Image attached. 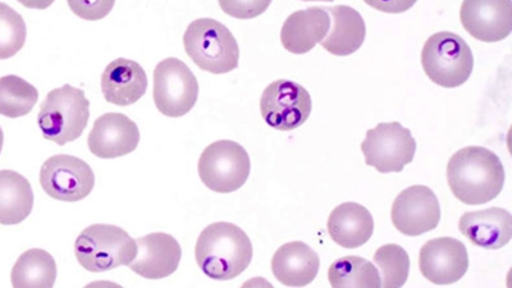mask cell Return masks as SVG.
<instances>
[{
    "label": "cell",
    "instance_id": "17",
    "mask_svg": "<svg viewBox=\"0 0 512 288\" xmlns=\"http://www.w3.org/2000/svg\"><path fill=\"white\" fill-rule=\"evenodd\" d=\"M459 230L475 246L498 250L511 241L512 217L502 208L468 212L461 216Z\"/></svg>",
    "mask_w": 512,
    "mask_h": 288
},
{
    "label": "cell",
    "instance_id": "27",
    "mask_svg": "<svg viewBox=\"0 0 512 288\" xmlns=\"http://www.w3.org/2000/svg\"><path fill=\"white\" fill-rule=\"evenodd\" d=\"M373 260L381 271L383 287H402L408 281L410 258L401 246L384 245L376 251Z\"/></svg>",
    "mask_w": 512,
    "mask_h": 288
},
{
    "label": "cell",
    "instance_id": "6",
    "mask_svg": "<svg viewBox=\"0 0 512 288\" xmlns=\"http://www.w3.org/2000/svg\"><path fill=\"white\" fill-rule=\"evenodd\" d=\"M425 75L446 89L459 88L472 76V49L461 36L442 31L425 41L422 52Z\"/></svg>",
    "mask_w": 512,
    "mask_h": 288
},
{
    "label": "cell",
    "instance_id": "21",
    "mask_svg": "<svg viewBox=\"0 0 512 288\" xmlns=\"http://www.w3.org/2000/svg\"><path fill=\"white\" fill-rule=\"evenodd\" d=\"M328 233L338 246L358 249L367 244L374 232L372 214L358 203H344L328 218Z\"/></svg>",
    "mask_w": 512,
    "mask_h": 288
},
{
    "label": "cell",
    "instance_id": "28",
    "mask_svg": "<svg viewBox=\"0 0 512 288\" xmlns=\"http://www.w3.org/2000/svg\"><path fill=\"white\" fill-rule=\"evenodd\" d=\"M26 24L20 13L0 3V61L15 57L26 43Z\"/></svg>",
    "mask_w": 512,
    "mask_h": 288
},
{
    "label": "cell",
    "instance_id": "18",
    "mask_svg": "<svg viewBox=\"0 0 512 288\" xmlns=\"http://www.w3.org/2000/svg\"><path fill=\"white\" fill-rule=\"evenodd\" d=\"M148 89V76L139 63L118 58L108 64L102 75V91L108 103L118 107L139 102Z\"/></svg>",
    "mask_w": 512,
    "mask_h": 288
},
{
    "label": "cell",
    "instance_id": "33",
    "mask_svg": "<svg viewBox=\"0 0 512 288\" xmlns=\"http://www.w3.org/2000/svg\"><path fill=\"white\" fill-rule=\"evenodd\" d=\"M3 144H4V135H3L2 128H0V153H2Z\"/></svg>",
    "mask_w": 512,
    "mask_h": 288
},
{
    "label": "cell",
    "instance_id": "16",
    "mask_svg": "<svg viewBox=\"0 0 512 288\" xmlns=\"http://www.w3.org/2000/svg\"><path fill=\"white\" fill-rule=\"evenodd\" d=\"M137 255L128 268L146 280H162L178 269L182 258L180 244L168 233H150L136 240Z\"/></svg>",
    "mask_w": 512,
    "mask_h": 288
},
{
    "label": "cell",
    "instance_id": "7",
    "mask_svg": "<svg viewBox=\"0 0 512 288\" xmlns=\"http://www.w3.org/2000/svg\"><path fill=\"white\" fill-rule=\"evenodd\" d=\"M251 162L248 152L231 140L216 141L200 155V180L209 190L231 194L246 184Z\"/></svg>",
    "mask_w": 512,
    "mask_h": 288
},
{
    "label": "cell",
    "instance_id": "26",
    "mask_svg": "<svg viewBox=\"0 0 512 288\" xmlns=\"http://www.w3.org/2000/svg\"><path fill=\"white\" fill-rule=\"evenodd\" d=\"M39 91L21 77H0V114L20 118L29 114L38 103Z\"/></svg>",
    "mask_w": 512,
    "mask_h": 288
},
{
    "label": "cell",
    "instance_id": "22",
    "mask_svg": "<svg viewBox=\"0 0 512 288\" xmlns=\"http://www.w3.org/2000/svg\"><path fill=\"white\" fill-rule=\"evenodd\" d=\"M326 11L332 17V29L320 45L337 57L350 56L359 50L367 36L363 16L349 6L326 7Z\"/></svg>",
    "mask_w": 512,
    "mask_h": 288
},
{
    "label": "cell",
    "instance_id": "11",
    "mask_svg": "<svg viewBox=\"0 0 512 288\" xmlns=\"http://www.w3.org/2000/svg\"><path fill=\"white\" fill-rule=\"evenodd\" d=\"M312 96L294 81L277 80L264 90L260 113L268 126L292 131L303 126L312 113Z\"/></svg>",
    "mask_w": 512,
    "mask_h": 288
},
{
    "label": "cell",
    "instance_id": "15",
    "mask_svg": "<svg viewBox=\"0 0 512 288\" xmlns=\"http://www.w3.org/2000/svg\"><path fill=\"white\" fill-rule=\"evenodd\" d=\"M139 143V127L122 113L99 117L88 139L90 152L102 159L125 157L135 152Z\"/></svg>",
    "mask_w": 512,
    "mask_h": 288
},
{
    "label": "cell",
    "instance_id": "32",
    "mask_svg": "<svg viewBox=\"0 0 512 288\" xmlns=\"http://www.w3.org/2000/svg\"><path fill=\"white\" fill-rule=\"evenodd\" d=\"M18 3H21L22 6L30 9H40V11H43V9H47L56 0H17Z\"/></svg>",
    "mask_w": 512,
    "mask_h": 288
},
{
    "label": "cell",
    "instance_id": "14",
    "mask_svg": "<svg viewBox=\"0 0 512 288\" xmlns=\"http://www.w3.org/2000/svg\"><path fill=\"white\" fill-rule=\"evenodd\" d=\"M460 20L466 32L483 43H497L512 31L511 0H464Z\"/></svg>",
    "mask_w": 512,
    "mask_h": 288
},
{
    "label": "cell",
    "instance_id": "8",
    "mask_svg": "<svg viewBox=\"0 0 512 288\" xmlns=\"http://www.w3.org/2000/svg\"><path fill=\"white\" fill-rule=\"evenodd\" d=\"M153 98L164 116L184 117L198 102L199 82L180 59H164L154 70Z\"/></svg>",
    "mask_w": 512,
    "mask_h": 288
},
{
    "label": "cell",
    "instance_id": "4",
    "mask_svg": "<svg viewBox=\"0 0 512 288\" xmlns=\"http://www.w3.org/2000/svg\"><path fill=\"white\" fill-rule=\"evenodd\" d=\"M89 118L90 102L84 91L67 84L50 91L41 103L38 123L45 139L63 146L84 134Z\"/></svg>",
    "mask_w": 512,
    "mask_h": 288
},
{
    "label": "cell",
    "instance_id": "13",
    "mask_svg": "<svg viewBox=\"0 0 512 288\" xmlns=\"http://www.w3.org/2000/svg\"><path fill=\"white\" fill-rule=\"evenodd\" d=\"M419 269L434 285H452L468 272V250L463 242L451 237L425 242L419 254Z\"/></svg>",
    "mask_w": 512,
    "mask_h": 288
},
{
    "label": "cell",
    "instance_id": "9",
    "mask_svg": "<svg viewBox=\"0 0 512 288\" xmlns=\"http://www.w3.org/2000/svg\"><path fill=\"white\" fill-rule=\"evenodd\" d=\"M361 152L365 163L379 173H400L413 162L416 141L410 130L399 122L379 123L367 132Z\"/></svg>",
    "mask_w": 512,
    "mask_h": 288
},
{
    "label": "cell",
    "instance_id": "10",
    "mask_svg": "<svg viewBox=\"0 0 512 288\" xmlns=\"http://www.w3.org/2000/svg\"><path fill=\"white\" fill-rule=\"evenodd\" d=\"M40 185L52 199L77 203L91 194L95 176L93 169L84 160L59 154L45 160L40 171Z\"/></svg>",
    "mask_w": 512,
    "mask_h": 288
},
{
    "label": "cell",
    "instance_id": "25",
    "mask_svg": "<svg viewBox=\"0 0 512 288\" xmlns=\"http://www.w3.org/2000/svg\"><path fill=\"white\" fill-rule=\"evenodd\" d=\"M328 281L332 287H381L378 269L369 260L349 255L329 267Z\"/></svg>",
    "mask_w": 512,
    "mask_h": 288
},
{
    "label": "cell",
    "instance_id": "1",
    "mask_svg": "<svg viewBox=\"0 0 512 288\" xmlns=\"http://www.w3.org/2000/svg\"><path fill=\"white\" fill-rule=\"evenodd\" d=\"M447 182L452 194L461 203L487 204L504 189V164L491 150L482 146H468L448 160Z\"/></svg>",
    "mask_w": 512,
    "mask_h": 288
},
{
    "label": "cell",
    "instance_id": "2",
    "mask_svg": "<svg viewBox=\"0 0 512 288\" xmlns=\"http://www.w3.org/2000/svg\"><path fill=\"white\" fill-rule=\"evenodd\" d=\"M253 244L244 231L228 222L212 223L200 233L195 258L205 276L216 281H231L248 269L253 259Z\"/></svg>",
    "mask_w": 512,
    "mask_h": 288
},
{
    "label": "cell",
    "instance_id": "12",
    "mask_svg": "<svg viewBox=\"0 0 512 288\" xmlns=\"http://www.w3.org/2000/svg\"><path fill=\"white\" fill-rule=\"evenodd\" d=\"M393 226L402 235L416 237L436 230L441 221V205L436 194L427 186L409 187L393 201Z\"/></svg>",
    "mask_w": 512,
    "mask_h": 288
},
{
    "label": "cell",
    "instance_id": "34",
    "mask_svg": "<svg viewBox=\"0 0 512 288\" xmlns=\"http://www.w3.org/2000/svg\"><path fill=\"white\" fill-rule=\"evenodd\" d=\"M303 2H333V0H303Z\"/></svg>",
    "mask_w": 512,
    "mask_h": 288
},
{
    "label": "cell",
    "instance_id": "5",
    "mask_svg": "<svg viewBox=\"0 0 512 288\" xmlns=\"http://www.w3.org/2000/svg\"><path fill=\"white\" fill-rule=\"evenodd\" d=\"M75 254L77 262L85 271L107 272L130 264L136 258L137 244L120 227L93 224L77 237Z\"/></svg>",
    "mask_w": 512,
    "mask_h": 288
},
{
    "label": "cell",
    "instance_id": "31",
    "mask_svg": "<svg viewBox=\"0 0 512 288\" xmlns=\"http://www.w3.org/2000/svg\"><path fill=\"white\" fill-rule=\"evenodd\" d=\"M364 2L379 12L397 15V13L409 11L418 0H364Z\"/></svg>",
    "mask_w": 512,
    "mask_h": 288
},
{
    "label": "cell",
    "instance_id": "19",
    "mask_svg": "<svg viewBox=\"0 0 512 288\" xmlns=\"http://www.w3.org/2000/svg\"><path fill=\"white\" fill-rule=\"evenodd\" d=\"M331 18L326 7H312L292 13L282 26L283 48L292 54H305L326 38Z\"/></svg>",
    "mask_w": 512,
    "mask_h": 288
},
{
    "label": "cell",
    "instance_id": "23",
    "mask_svg": "<svg viewBox=\"0 0 512 288\" xmlns=\"http://www.w3.org/2000/svg\"><path fill=\"white\" fill-rule=\"evenodd\" d=\"M34 208L30 182L20 173L0 171V224L15 226L25 221Z\"/></svg>",
    "mask_w": 512,
    "mask_h": 288
},
{
    "label": "cell",
    "instance_id": "30",
    "mask_svg": "<svg viewBox=\"0 0 512 288\" xmlns=\"http://www.w3.org/2000/svg\"><path fill=\"white\" fill-rule=\"evenodd\" d=\"M68 7L85 21H100L112 12L116 0H67Z\"/></svg>",
    "mask_w": 512,
    "mask_h": 288
},
{
    "label": "cell",
    "instance_id": "24",
    "mask_svg": "<svg viewBox=\"0 0 512 288\" xmlns=\"http://www.w3.org/2000/svg\"><path fill=\"white\" fill-rule=\"evenodd\" d=\"M12 286L53 287L57 281V264L48 251L27 250L18 258L11 273Z\"/></svg>",
    "mask_w": 512,
    "mask_h": 288
},
{
    "label": "cell",
    "instance_id": "20",
    "mask_svg": "<svg viewBox=\"0 0 512 288\" xmlns=\"http://www.w3.org/2000/svg\"><path fill=\"white\" fill-rule=\"evenodd\" d=\"M320 259L305 242L292 241L282 245L272 259V272L287 287L310 285L318 276Z\"/></svg>",
    "mask_w": 512,
    "mask_h": 288
},
{
    "label": "cell",
    "instance_id": "29",
    "mask_svg": "<svg viewBox=\"0 0 512 288\" xmlns=\"http://www.w3.org/2000/svg\"><path fill=\"white\" fill-rule=\"evenodd\" d=\"M218 3L228 16L237 20H253L267 11L272 0H218Z\"/></svg>",
    "mask_w": 512,
    "mask_h": 288
},
{
    "label": "cell",
    "instance_id": "3",
    "mask_svg": "<svg viewBox=\"0 0 512 288\" xmlns=\"http://www.w3.org/2000/svg\"><path fill=\"white\" fill-rule=\"evenodd\" d=\"M187 56L201 70L223 75L239 67V44L226 26L213 18L191 22L184 35Z\"/></svg>",
    "mask_w": 512,
    "mask_h": 288
}]
</instances>
